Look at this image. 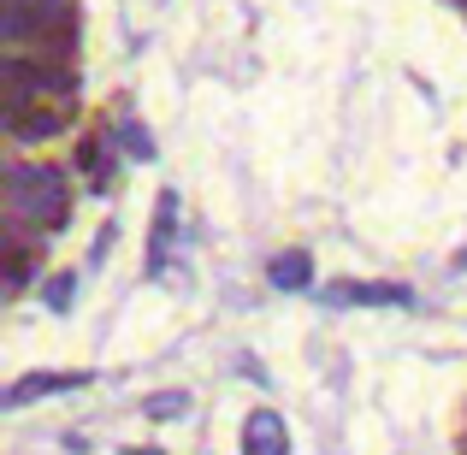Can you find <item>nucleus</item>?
Listing matches in <instances>:
<instances>
[{
    "label": "nucleus",
    "instance_id": "13",
    "mask_svg": "<svg viewBox=\"0 0 467 455\" xmlns=\"http://www.w3.org/2000/svg\"><path fill=\"white\" fill-rule=\"evenodd\" d=\"M456 266H467V249H462V254H456Z\"/></svg>",
    "mask_w": 467,
    "mask_h": 455
},
{
    "label": "nucleus",
    "instance_id": "7",
    "mask_svg": "<svg viewBox=\"0 0 467 455\" xmlns=\"http://www.w3.org/2000/svg\"><path fill=\"white\" fill-rule=\"evenodd\" d=\"M142 414L149 420H178V414H190V390H154V397H142Z\"/></svg>",
    "mask_w": 467,
    "mask_h": 455
},
{
    "label": "nucleus",
    "instance_id": "3",
    "mask_svg": "<svg viewBox=\"0 0 467 455\" xmlns=\"http://www.w3.org/2000/svg\"><path fill=\"white\" fill-rule=\"evenodd\" d=\"M243 455H290L285 414H273V408H254L249 420H243Z\"/></svg>",
    "mask_w": 467,
    "mask_h": 455
},
{
    "label": "nucleus",
    "instance_id": "10",
    "mask_svg": "<svg viewBox=\"0 0 467 455\" xmlns=\"http://www.w3.org/2000/svg\"><path fill=\"white\" fill-rule=\"evenodd\" d=\"M125 149H130V154H142V160H149V154H154V142H149V137H142V130H137V125H130V130H125Z\"/></svg>",
    "mask_w": 467,
    "mask_h": 455
},
{
    "label": "nucleus",
    "instance_id": "2",
    "mask_svg": "<svg viewBox=\"0 0 467 455\" xmlns=\"http://www.w3.org/2000/svg\"><path fill=\"white\" fill-rule=\"evenodd\" d=\"M66 119H71V101H54V107H47V95H36V101L6 107V137L12 142H47V137H59V130H66Z\"/></svg>",
    "mask_w": 467,
    "mask_h": 455
},
{
    "label": "nucleus",
    "instance_id": "14",
    "mask_svg": "<svg viewBox=\"0 0 467 455\" xmlns=\"http://www.w3.org/2000/svg\"><path fill=\"white\" fill-rule=\"evenodd\" d=\"M462 6H467V0H462Z\"/></svg>",
    "mask_w": 467,
    "mask_h": 455
},
{
    "label": "nucleus",
    "instance_id": "8",
    "mask_svg": "<svg viewBox=\"0 0 467 455\" xmlns=\"http://www.w3.org/2000/svg\"><path fill=\"white\" fill-rule=\"evenodd\" d=\"M36 278V254H30V243L24 237H12V273H6V290H24Z\"/></svg>",
    "mask_w": 467,
    "mask_h": 455
},
{
    "label": "nucleus",
    "instance_id": "1",
    "mask_svg": "<svg viewBox=\"0 0 467 455\" xmlns=\"http://www.w3.org/2000/svg\"><path fill=\"white\" fill-rule=\"evenodd\" d=\"M6 207L18 225L30 231H59L71 213V190H66V171L54 166H12L6 171Z\"/></svg>",
    "mask_w": 467,
    "mask_h": 455
},
{
    "label": "nucleus",
    "instance_id": "11",
    "mask_svg": "<svg viewBox=\"0 0 467 455\" xmlns=\"http://www.w3.org/2000/svg\"><path fill=\"white\" fill-rule=\"evenodd\" d=\"M47 302H54V307H66V302H71V278H54V290H47Z\"/></svg>",
    "mask_w": 467,
    "mask_h": 455
},
{
    "label": "nucleus",
    "instance_id": "12",
    "mask_svg": "<svg viewBox=\"0 0 467 455\" xmlns=\"http://www.w3.org/2000/svg\"><path fill=\"white\" fill-rule=\"evenodd\" d=\"M125 455H160V450H125Z\"/></svg>",
    "mask_w": 467,
    "mask_h": 455
},
{
    "label": "nucleus",
    "instance_id": "6",
    "mask_svg": "<svg viewBox=\"0 0 467 455\" xmlns=\"http://www.w3.org/2000/svg\"><path fill=\"white\" fill-rule=\"evenodd\" d=\"M273 284H278V290H308V284H314V261H308L302 249L278 254V261H273Z\"/></svg>",
    "mask_w": 467,
    "mask_h": 455
},
{
    "label": "nucleus",
    "instance_id": "5",
    "mask_svg": "<svg viewBox=\"0 0 467 455\" xmlns=\"http://www.w3.org/2000/svg\"><path fill=\"white\" fill-rule=\"evenodd\" d=\"M331 302H361V307H409V284H331Z\"/></svg>",
    "mask_w": 467,
    "mask_h": 455
},
{
    "label": "nucleus",
    "instance_id": "4",
    "mask_svg": "<svg viewBox=\"0 0 467 455\" xmlns=\"http://www.w3.org/2000/svg\"><path fill=\"white\" fill-rule=\"evenodd\" d=\"M78 385H89V373H30V378H18V385L6 390V408H24V402H36V397L78 390Z\"/></svg>",
    "mask_w": 467,
    "mask_h": 455
},
{
    "label": "nucleus",
    "instance_id": "9",
    "mask_svg": "<svg viewBox=\"0 0 467 455\" xmlns=\"http://www.w3.org/2000/svg\"><path fill=\"white\" fill-rule=\"evenodd\" d=\"M83 171H95V183H107V142L101 137L83 142Z\"/></svg>",
    "mask_w": 467,
    "mask_h": 455
}]
</instances>
